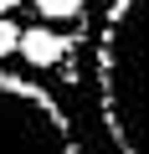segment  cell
Masks as SVG:
<instances>
[{"label": "cell", "mask_w": 149, "mask_h": 154, "mask_svg": "<svg viewBox=\"0 0 149 154\" xmlns=\"http://www.w3.org/2000/svg\"><path fill=\"white\" fill-rule=\"evenodd\" d=\"M0 154H82L62 103L16 72H0Z\"/></svg>", "instance_id": "cell-2"}, {"label": "cell", "mask_w": 149, "mask_h": 154, "mask_svg": "<svg viewBox=\"0 0 149 154\" xmlns=\"http://www.w3.org/2000/svg\"><path fill=\"white\" fill-rule=\"evenodd\" d=\"M72 51V41L62 36V31H51V26H31L26 36H21V57L36 67V72H51V67H62V57Z\"/></svg>", "instance_id": "cell-3"}, {"label": "cell", "mask_w": 149, "mask_h": 154, "mask_svg": "<svg viewBox=\"0 0 149 154\" xmlns=\"http://www.w3.org/2000/svg\"><path fill=\"white\" fill-rule=\"evenodd\" d=\"M16 5H21V0H0V16H11V11H16Z\"/></svg>", "instance_id": "cell-6"}, {"label": "cell", "mask_w": 149, "mask_h": 154, "mask_svg": "<svg viewBox=\"0 0 149 154\" xmlns=\"http://www.w3.org/2000/svg\"><path fill=\"white\" fill-rule=\"evenodd\" d=\"M21 36H26V31H21V26H16L11 16H0V57H11V51H21Z\"/></svg>", "instance_id": "cell-5"}, {"label": "cell", "mask_w": 149, "mask_h": 154, "mask_svg": "<svg viewBox=\"0 0 149 154\" xmlns=\"http://www.w3.org/2000/svg\"><path fill=\"white\" fill-rule=\"evenodd\" d=\"M36 5V16H46V21H77L82 11H88V0H31Z\"/></svg>", "instance_id": "cell-4"}, {"label": "cell", "mask_w": 149, "mask_h": 154, "mask_svg": "<svg viewBox=\"0 0 149 154\" xmlns=\"http://www.w3.org/2000/svg\"><path fill=\"white\" fill-rule=\"evenodd\" d=\"M93 118L108 154H149V0H113L98 21Z\"/></svg>", "instance_id": "cell-1"}]
</instances>
